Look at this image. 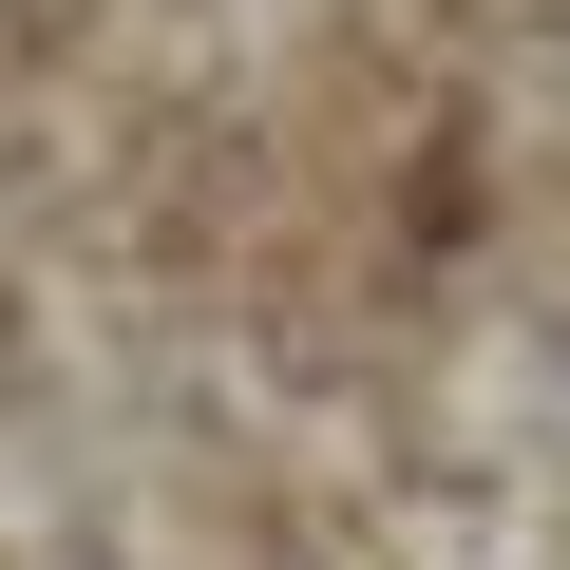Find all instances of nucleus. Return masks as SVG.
<instances>
[{"label": "nucleus", "mask_w": 570, "mask_h": 570, "mask_svg": "<svg viewBox=\"0 0 570 570\" xmlns=\"http://www.w3.org/2000/svg\"><path fill=\"white\" fill-rule=\"evenodd\" d=\"M0 570H570V0H0Z\"/></svg>", "instance_id": "f257e3e1"}]
</instances>
